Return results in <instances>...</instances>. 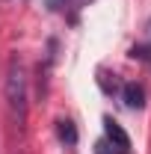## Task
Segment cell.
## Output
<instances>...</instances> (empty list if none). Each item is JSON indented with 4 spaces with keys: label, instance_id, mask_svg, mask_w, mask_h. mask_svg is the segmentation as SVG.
<instances>
[{
    "label": "cell",
    "instance_id": "obj_1",
    "mask_svg": "<svg viewBox=\"0 0 151 154\" xmlns=\"http://www.w3.org/2000/svg\"><path fill=\"white\" fill-rule=\"evenodd\" d=\"M6 110L15 128L27 125V71L21 57H9L6 65Z\"/></svg>",
    "mask_w": 151,
    "mask_h": 154
},
{
    "label": "cell",
    "instance_id": "obj_7",
    "mask_svg": "<svg viewBox=\"0 0 151 154\" xmlns=\"http://www.w3.org/2000/svg\"><path fill=\"white\" fill-rule=\"evenodd\" d=\"M86 3H92V0H77V6H86Z\"/></svg>",
    "mask_w": 151,
    "mask_h": 154
},
{
    "label": "cell",
    "instance_id": "obj_2",
    "mask_svg": "<svg viewBox=\"0 0 151 154\" xmlns=\"http://www.w3.org/2000/svg\"><path fill=\"white\" fill-rule=\"evenodd\" d=\"M104 142L113 148V154H128V151H131V139H128V134L122 131V125L113 122L110 116L104 119Z\"/></svg>",
    "mask_w": 151,
    "mask_h": 154
},
{
    "label": "cell",
    "instance_id": "obj_5",
    "mask_svg": "<svg viewBox=\"0 0 151 154\" xmlns=\"http://www.w3.org/2000/svg\"><path fill=\"white\" fill-rule=\"evenodd\" d=\"M131 57H136V59H151V45H133V48H131Z\"/></svg>",
    "mask_w": 151,
    "mask_h": 154
},
{
    "label": "cell",
    "instance_id": "obj_3",
    "mask_svg": "<svg viewBox=\"0 0 151 154\" xmlns=\"http://www.w3.org/2000/svg\"><path fill=\"white\" fill-rule=\"evenodd\" d=\"M122 101L128 110H142L145 107V89L139 83H125L122 86Z\"/></svg>",
    "mask_w": 151,
    "mask_h": 154
},
{
    "label": "cell",
    "instance_id": "obj_6",
    "mask_svg": "<svg viewBox=\"0 0 151 154\" xmlns=\"http://www.w3.org/2000/svg\"><path fill=\"white\" fill-rule=\"evenodd\" d=\"M48 3V9H59V6H65V0H45Z\"/></svg>",
    "mask_w": 151,
    "mask_h": 154
},
{
    "label": "cell",
    "instance_id": "obj_4",
    "mask_svg": "<svg viewBox=\"0 0 151 154\" xmlns=\"http://www.w3.org/2000/svg\"><path fill=\"white\" fill-rule=\"evenodd\" d=\"M57 134H59V139H62L65 145H74L77 142V128H74L71 119H59L57 122Z\"/></svg>",
    "mask_w": 151,
    "mask_h": 154
}]
</instances>
